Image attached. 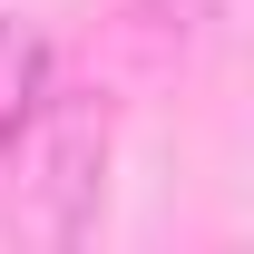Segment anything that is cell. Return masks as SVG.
<instances>
[{"mask_svg": "<svg viewBox=\"0 0 254 254\" xmlns=\"http://www.w3.org/2000/svg\"><path fill=\"white\" fill-rule=\"evenodd\" d=\"M10 157L30 166L39 235H49V245H78L98 225V195H108V98L49 78V98L30 108V127L10 137Z\"/></svg>", "mask_w": 254, "mask_h": 254, "instance_id": "1", "label": "cell"}, {"mask_svg": "<svg viewBox=\"0 0 254 254\" xmlns=\"http://www.w3.org/2000/svg\"><path fill=\"white\" fill-rule=\"evenodd\" d=\"M49 78H59V68H49V39H39L30 20H0V147L30 127V108L49 98Z\"/></svg>", "mask_w": 254, "mask_h": 254, "instance_id": "2", "label": "cell"}]
</instances>
